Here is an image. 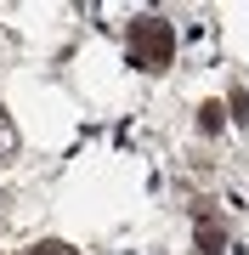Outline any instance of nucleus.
<instances>
[{
  "label": "nucleus",
  "instance_id": "f257e3e1",
  "mask_svg": "<svg viewBox=\"0 0 249 255\" xmlns=\"http://www.w3.org/2000/svg\"><path fill=\"white\" fill-rule=\"evenodd\" d=\"M125 51H130V63L136 68H170V51H175V34H170V23L165 17H136L130 23V34H125Z\"/></svg>",
  "mask_w": 249,
  "mask_h": 255
},
{
  "label": "nucleus",
  "instance_id": "f03ea898",
  "mask_svg": "<svg viewBox=\"0 0 249 255\" xmlns=\"http://www.w3.org/2000/svg\"><path fill=\"white\" fill-rule=\"evenodd\" d=\"M28 255H74V250H68L63 238H46V244H34V250H28Z\"/></svg>",
  "mask_w": 249,
  "mask_h": 255
},
{
  "label": "nucleus",
  "instance_id": "7ed1b4c3",
  "mask_svg": "<svg viewBox=\"0 0 249 255\" xmlns=\"http://www.w3.org/2000/svg\"><path fill=\"white\" fill-rule=\"evenodd\" d=\"M0 142H6V130H0Z\"/></svg>",
  "mask_w": 249,
  "mask_h": 255
}]
</instances>
